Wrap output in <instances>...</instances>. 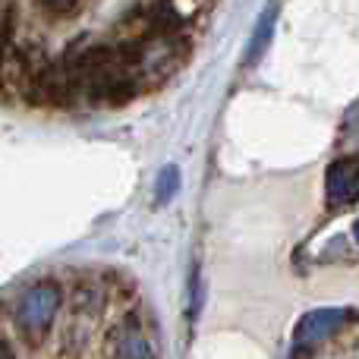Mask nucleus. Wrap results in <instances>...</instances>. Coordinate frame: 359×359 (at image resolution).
Instances as JSON below:
<instances>
[{
  "mask_svg": "<svg viewBox=\"0 0 359 359\" xmlns=\"http://www.w3.org/2000/svg\"><path fill=\"white\" fill-rule=\"evenodd\" d=\"M60 287L54 280H41V284L29 287V290L19 297L16 306V325L25 337H41L44 331L54 325L57 312H60Z\"/></svg>",
  "mask_w": 359,
  "mask_h": 359,
  "instance_id": "obj_1",
  "label": "nucleus"
},
{
  "mask_svg": "<svg viewBox=\"0 0 359 359\" xmlns=\"http://www.w3.org/2000/svg\"><path fill=\"white\" fill-rule=\"evenodd\" d=\"M347 318H350L347 309H318V312H309V316L297 325V331H293V347H297L299 353H309V350L316 347V344H322L328 334L341 331Z\"/></svg>",
  "mask_w": 359,
  "mask_h": 359,
  "instance_id": "obj_2",
  "label": "nucleus"
},
{
  "mask_svg": "<svg viewBox=\"0 0 359 359\" xmlns=\"http://www.w3.org/2000/svg\"><path fill=\"white\" fill-rule=\"evenodd\" d=\"M107 359H155V347H151L149 334L136 318H126L107 337Z\"/></svg>",
  "mask_w": 359,
  "mask_h": 359,
  "instance_id": "obj_3",
  "label": "nucleus"
},
{
  "mask_svg": "<svg viewBox=\"0 0 359 359\" xmlns=\"http://www.w3.org/2000/svg\"><path fill=\"white\" fill-rule=\"evenodd\" d=\"M325 198L331 208H347L359 198V161L341 158L325 174Z\"/></svg>",
  "mask_w": 359,
  "mask_h": 359,
  "instance_id": "obj_4",
  "label": "nucleus"
},
{
  "mask_svg": "<svg viewBox=\"0 0 359 359\" xmlns=\"http://www.w3.org/2000/svg\"><path fill=\"white\" fill-rule=\"evenodd\" d=\"M274 13H278V10H268L265 16L259 19V29H255L252 44H249V63H255L262 57V50H265L268 38H271V29H274Z\"/></svg>",
  "mask_w": 359,
  "mask_h": 359,
  "instance_id": "obj_5",
  "label": "nucleus"
},
{
  "mask_svg": "<svg viewBox=\"0 0 359 359\" xmlns=\"http://www.w3.org/2000/svg\"><path fill=\"white\" fill-rule=\"evenodd\" d=\"M177 189H180V174H177V168L161 170V180H158V198H161V202H170V198L177 196Z\"/></svg>",
  "mask_w": 359,
  "mask_h": 359,
  "instance_id": "obj_6",
  "label": "nucleus"
},
{
  "mask_svg": "<svg viewBox=\"0 0 359 359\" xmlns=\"http://www.w3.org/2000/svg\"><path fill=\"white\" fill-rule=\"evenodd\" d=\"M10 48H13L10 22H6V19H0V69H4V63H6V54H10Z\"/></svg>",
  "mask_w": 359,
  "mask_h": 359,
  "instance_id": "obj_7",
  "label": "nucleus"
},
{
  "mask_svg": "<svg viewBox=\"0 0 359 359\" xmlns=\"http://www.w3.org/2000/svg\"><path fill=\"white\" fill-rule=\"evenodd\" d=\"M0 359H16V356H13V350H10V347H6V344H4V341H0Z\"/></svg>",
  "mask_w": 359,
  "mask_h": 359,
  "instance_id": "obj_8",
  "label": "nucleus"
},
{
  "mask_svg": "<svg viewBox=\"0 0 359 359\" xmlns=\"http://www.w3.org/2000/svg\"><path fill=\"white\" fill-rule=\"evenodd\" d=\"M353 236H356V243H359V221L353 224Z\"/></svg>",
  "mask_w": 359,
  "mask_h": 359,
  "instance_id": "obj_9",
  "label": "nucleus"
}]
</instances>
